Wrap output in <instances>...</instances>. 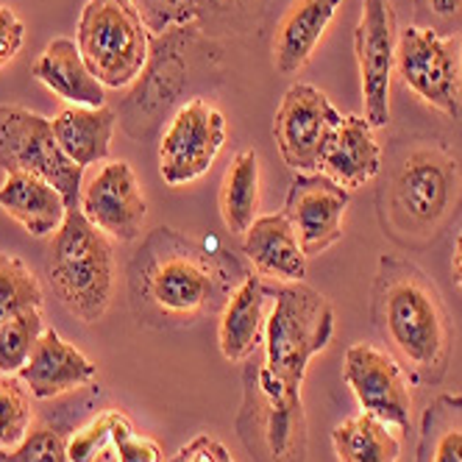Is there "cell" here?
Wrapping results in <instances>:
<instances>
[{
    "mask_svg": "<svg viewBox=\"0 0 462 462\" xmlns=\"http://www.w3.org/2000/svg\"><path fill=\"white\" fill-rule=\"evenodd\" d=\"M262 346L245 359L237 438L254 462H307L310 426L301 384L335 337V310L304 282L271 287Z\"/></svg>",
    "mask_w": 462,
    "mask_h": 462,
    "instance_id": "6da1fadb",
    "label": "cell"
},
{
    "mask_svg": "<svg viewBox=\"0 0 462 462\" xmlns=\"http://www.w3.org/2000/svg\"><path fill=\"white\" fill-rule=\"evenodd\" d=\"M248 271L235 254L209 251L173 226H156L128 259V307L148 328H184L220 315Z\"/></svg>",
    "mask_w": 462,
    "mask_h": 462,
    "instance_id": "7a4b0ae2",
    "label": "cell"
},
{
    "mask_svg": "<svg viewBox=\"0 0 462 462\" xmlns=\"http://www.w3.org/2000/svg\"><path fill=\"white\" fill-rule=\"evenodd\" d=\"M371 323L412 384L440 387L451 368L454 320L438 284L404 254H382L371 284Z\"/></svg>",
    "mask_w": 462,
    "mask_h": 462,
    "instance_id": "3957f363",
    "label": "cell"
},
{
    "mask_svg": "<svg viewBox=\"0 0 462 462\" xmlns=\"http://www.w3.org/2000/svg\"><path fill=\"white\" fill-rule=\"evenodd\" d=\"M462 207V162L438 140L395 148L376 189V215L384 237L407 251L432 245Z\"/></svg>",
    "mask_w": 462,
    "mask_h": 462,
    "instance_id": "277c9868",
    "label": "cell"
},
{
    "mask_svg": "<svg viewBox=\"0 0 462 462\" xmlns=\"http://www.w3.org/2000/svg\"><path fill=\"white\" fill-rule=\"evenodd\" d=\"M217 53L212 37L198 25H179L151 34L145 68L117 106L120 128L137 143L151 140L164 120L171 123V117L187 104L189 89L217 70Z\"/></svg>",
    "mask_w": 462,
    "mask_h": 462,
    "instance_id": "5b68a950",
    "label": "cell"
},
{
    "mask_svg": "<svg viewBox=\"0 0 462 462\" xmlns=\"http://www.w3.org/2000/svg\"><path fill=\"white\" fill-rule=\"evenodd\" d=\"M45 276L59 299L81 323H97L115 295V254L109 237L84 212L68 209L45 254Z\"/></svg>",
    "mask_w": 462,
    "mask_h": 462,
    "instance_id": "8992f818",
    "label": "cell"
},
{
    "mask_svg": "<svg viewBox=\"0 0 462 462\" xmlns=\"http://www.w3.org/2000/svg\"><path fill=\"white\" fill-rule=\"evenodd\" d=\"M76 45L89 73L109 89L134 84L145 68L151 31L131 0H87Z\"/></svg>",
    "mask_w": 462,
    "mask_h": 462,
    "instance_id": "52a82bcc",
    "label": "cell"
},
{
    "mask_svg": "<svg viewBox=\"0 0 462 462\" xmlns=\"http://www.w3.org/2000/svg\"><path fill=\"white\" fill-rule=\"evenodd\" d=\"M0 171L31 173L48 181L61 192L68 209H76L81 201L84 168L64 156L51 120L31 109L0 106Z\"/></svg>",
    "mask_w": 462,
    "mask_h": 462,
    "instance_id": "ba28073f",
    "label": "cell"
},
{
    "mask_svg": "<svg viewBox=\"0 0 462 462\" xmlns=\"http://www.w3.org/2000/svg\"><path fill=\"white\" fill-rule=\"evenodd\" d=\"M395 73L429 106L462 117V34L438 37L415 25L402 28Z\"/></svg>",
    "mask_w": 462,
    "mask_h": 462,
    "instance_id": "9c48e42d",
    "label": "cell"
},
{
    "mask_svg": "<svg viewBox=\"0 0 462 462\" xmlns=\"http://www.w3.org/2000/svg\"><path fill=\"white\" fill-rule=\"evenodd\" d=\"M226 143V117L207 97L189 101L171 117L159 140V176L168 187H184L198 181Z\"/></svg>",
    "mask_w": 462,
    "mask_h": 462,
    "instance_id": "30bf717a",
    "label": "cell"
},
{
    "mask_svg": "<svg viewBox=\"0 0 462 462\" xmlns=\"http://www.w3.org/2000/svg\"><path fill=\"white\" fill-rule=\"evenodd\" d=\"M354 53L362 84V104L371 128L390 123V84L399 53V20L390 0H362L354 31Z\"/></svg>",
    "mask_w": 462,
    "mask_h": 462,
    "instance_id": "8fae6325",
    "label": "cell"
},
{
    "mask_svg": "<svg viewBox=\"0 0 462 462\" xmlns=\"http://www.w3.org/2000/svg\"><path fill=\"white\" fill-rule=\"evenodd\" d=\"M343 115L326 92L312 84H292L273 120V137L284 164L295 173H318L328 137L335 134Z\"/></svg>",
    "mask_w": 462,
    "mask_h": 462,
    "instance_id": "7c38bea8",
    "label": "cell"
},
{
    "mask_svg": "<svg viewBox=\"0 0 462 462\" xmlns=\"http://www.w3.org/2000/svg\"><path fill=\"white\" fill-rule=\"evenodd\" d=\"M343 379L351 387L362 412L387 426L410 432L412 426V393L407 371L374 343H354L343 359Z\"/></svg>",
    "mask_w": 462,
    "mask_h": 462,
    "instance_id": "4fadbf2b",
    "label": "cell"
},
{
    "mask_svg": "<svg viewBox=\"0 0 462 462\" xmlns=\"http://www.w3.org/2000/svg\"><path fill=\"white\" fill-rule=\"evenodd\" d=\"M79 209L115 243L140 240L148 217L143 187L128 162H106L89 184L81 187Z\"/></svg>",
    "mask_w": 462,
    "mask_h": 462,
    "instance_id": "5bb4252c",
    "label": "cell"
},
{
    "mask_svg": "<svg viewBox=\"0 0 462 462\" xmlns=\"http://www.w3.org/2000/svg\"><path fill=\"white\" fill-rule=\"evenodd\" d=\"M348 198L346 187L323 173H299L290 181L282 215L290 220L307 259L328 251L343 237Z\"/></svg>",
    "mask_w": 462,
    "mask_h": 462,
    "instance_id": "9a60e30c",
    "label": "cell"
},
{
    "mask_svg": "<svg viewBox=\"0 0 462 462\" xmlns=\"http://www.w3.org/2000/svg\"><path fill=\"white\" fill-rule=\"evenodd\" d=\"M151 34L198 25L207 37L243 34L254 25L256 0H131Z\"/></svg>",
    "mask_w": 462,
    "mask_h": 462,
    "instance_id": "2e32d148",
    "label": "cell"
},
{
    "mask_svg": "<svg viewBox=\"0 0 462 462\" xmlns=\"http://www.w3.org/2000/svg\"><path fill=\"white\" fill-rule=\"evenodd\" d=\"M17 376L34 399L48 402L92 384L97 379V365L84 351L64 340L56 328H45Z\"/></svg>",
    "mask_w": 462,
    "mask_h": 462,
    "instance_id": "e0dca14e",
    "label": "cell"
},
{
    "mask_svg": "<svg viewBox=\"0 0 462 462\" xmlns=\"http://www.w3.org/2000/svg\"><path fill=\"white\" fill-rule=\"evenodd\" d=\"M318 171L348 192L365 187L382 173V148L365 117L346 115L328 137Z\"/></svg>",
    "mask_w": 462,
    "mask_h": 462,
    "instance_id": "ac0fdd59",
    "label": "cell"
},
{
    "mask_svg": "<svg viewBox=\"0 0 462 462\" xmlns=\"http://www.w3.org/2000/svg\"><path fill=\"white\" fill-rule=\"evenodd\" d=\"M243 254L259 276L279 284L304 282L307 276V254L295 237L290 220L279 215H262L251 223L243 235Z\"/></svg>",
    "mask_w": 462,
    "mask_h": 462,
    "instance_id": "d6986e66",
    "label": "cell"
},
{
    "mask_svg": "<svg viewBox=\"0 0 462 462\" xmlns=\"http://www.w3.org/2000/svg\"><path fill=\"white\" fill-rule=\"evenodd\" d=\"M271 301V287L262 276L248 273L243 284L231 292L228 304L220 312L217 346L228 362H245L265 337V307Z\"/></svg>",
    "mask_w": 462,
    "mask_h": 462,
    "instance_id": "ffe728a7",
    "label": "cell"
},
{
    "mask_svg": "<svg viewBox=\"0 0 462 462\" xmlns=\"http://www.w3.org/2000/svg\"><path fill=\"white\" fill-rule=\"evenodd\" d=\"M343 0H292L273 37V64L282 76L299 73L332 25Z\"/></svg>",
    "mask_w": 462,
    "mask_h": 462,
    "instance_id": "44dd1931",
    "label": "cell"
},
{
    "mask_svg": "<svg viewBox=\"0 0 462 462\" xmlns=\"http://www.w3.org/2000/svg\"><path fill=\"white\" fill-rule=\"evenodd\" d=\"M34 79L70 106H106V87L89 73L79 45L68 37L48 42L42 56L34 61Z\"/></svg>",
    "mask_w": 462,
    "mask_h": 462,
    "instance_id": "7402d4cb",
    "label": "cell"
},
{
    "mask_svg": "<svg viewBox=\"0 0 462 462\" xmlns=\"http://www.w3.org/2000/svg\"><path fill=\"white\" fill-rule=\"evenodd\" d=\"M0 209L14 217L31 237H53L68 215V201L56 187L31 173H6L0 184Z\"/></svg>",
    "mask_w": 462,
    "mask_h": 462,
    "instance_id": "603a6c76",
    "label": "cell"
},
{
    "mask_svg": "<svg viewBox=\"0 0 462 462\" xmlns=\"http://www.w3.org/2000/svg\"><path fill=\"white\" fill-rule=\"evenodd\" d=\"M51 125L64 156L73 159L79 168H89L109 159L117 112L109 106H64Z\"/></svg>",
    "mask_w": 462,
    "mask_h": 462,
    "instance_id": "cb8c5ba5",
    "label": "cell"
},
{
    "mask_svg": "<svg viewBox=\"0 0 462 462\" xmlns=\"http://www.w3.org/2000/svg\"><path fill=\"white\" fill-rule=\"evenodd\" d=\"M415 462H462V395L440 393L420 415Z\"/></svg>",
    "mask_w": 462,
    "mask_h": 462,
    "instance_id": "d4e9b609",
    "label": "cell"
},
{
    "mask_svg": "<svg viewBox=\"0 0 462 462\" xmlns=\"http://www.w3.org/2000/svg\"><path fill=\"white\" fill-rule=\"evenodd\" d=\"M384 420L356 412L332 429V446L340 462H399L402 443Z\"/></svg>",
    "mask_w": 462,
    "mask_h": 462,
    "instance_id": "484cf974",
    "label": "cell"
},
{
    "mask_svg": "<svg viewBox=\"0 0 462 462\" xmlns=\"http://www.w3.org/2000/svg\"><path fill=\"white\" fill-rule=\"evenodd\" d=\"M259 156L256 151H240L226 168L220 184V215L231 235H245L259 217Z\"/></svg>",
    "mask_w": 462,
    "mask_h": 462,
    "instance_id": "4316f807",
    "label": "cell"
},
{
    "mask_svg": "<svg viewBox=\"0 0 462 462\" xmlns=\"http://www.w3.org/2000/svg\"><path fill=\"white\" fill-rule=\"evenodd\" d=\"M42 310V287L23 259L0 254V323L23 312Z\"/></svg>",
    "mask_w": 462,
    "mask_h": 462,
    "instance_id": "83f0119b",
    "label": "cell"
},
{
    "mask_svg": "<svg viewBox=\"0 0 462 462\" xmlns=\"http://www.w3.org/2000/svg\"><path fill=\"white\" fill-rule=\"evenodd\" d=\"M31 399L17 374H0V451H14L28 438L34 423Z\"/></svg>",
    "mask_w": 462,
    "mask_h": 462,
    "instance_id": "f1b7e54d",
    "label": "cell"
},
{
    "mask_svg": "<svg viewBox=\"0 0 462 462\" xmlns=\"http://www.w3.org/2000/svg\"><path fill=\"white\" fill-rule=\"evenodd\" d=\"M45 332L42 310L23 312L0 323V374H20Z\"/></svg>",
    "mask_w": 462,
    "mask_h": 462,
    "instance_id": "f546056e",
    "label": "cell"
},
{
    "mask_svg": "<svg viewBox=\"0 0 462 462\" xmlns=\"http://www.w3.org/2000/svg\"><path fill=\"white\" fill-rule=\"evenodd\" d=\"M128 420L131 418L120 410H109V412L95 415L89 423H84L68 438V459L70 462H97L112 448L117 429Z\"/></svg>",
    "mask_w": 462,
    "mask_h": 462,
    "instance_id": "4dcf8cb0",
    "label": "cell"
},
{
    "mask_svg": "<svg viewBox=\"0 0 462 462\" xmlns=\"http://www.w3.org/2000/svg\"><path fill=\"white\" fill-rule=\"evenodd\" d=\"M412 25L438 37L462 34V0H412Z\"/></svg>",
    "mask_w": 462,
    "mask_h": 462,
    "instance_id": "1f68e13d",
    "label": "cell"
},
{
    "mask_svg": "<svg viewBox=\"0 0 462 462\" xmlns=\"http://www.w3.org/2000/svg\"><path fill=\"white\" fill-rule=\"evenodd\" d=\"M14 462H70L68 459V438L56 426H37L28 438L12 451Z\"/></svg>",
    "mask_w": 462,
    "mask_h": 462,
    "instance_id": "d6a6232c",
    "label": "cell"
},
{
    "mask_svg": "<svg viewBox=\"0 0 462 462\" xmlns=\"http://www.w3.org/2000/svg\"><path fill=\"white\" fill-rule=\"evenodd\" d=\"M112 451L117 462H164V451L156 440L137 435L134 423H123L112 440Z\"/></svg>",
    "mask_w": 462,
    "mask_h": 462,
    "instance_id": "836d02e7",
    "label": "cell"
},
{
    "mask_svg": "<svg viewBox=\"0 0 462 462\" xmlns=\"http://www.w3.org/2000/svg\"><path fill=\"white\" fill-rule=\"evenodd\" d=\"M25 42V25L23 20L14 14V9L0 6V70L20 53Z\"/></svg>",
    "mask_w": 462,
    "mask_h": 462,
    "instance_id": "e575fe53",
    "label": "cell"
},
{
    "mask_svg": "<svg viewBox=\"0 0 462 462\" xmlns=\"http://www.w3.org/2000/svg\"><path fill=\"white\" fill-rule=\"evenodd\" d=\"M171 462H235V457L228 454V448L220 440L209 435H198L195 440L181 446Z\"/></svg>",
    "mask_w": 462,
    "mask_h": 462,
    "instance_id": "d590c367",
    "label": "cell"
},
{
    "mask_svg": "<svg viewBox=\"0 0 462 462\" xmlns=\"http://www.w3.org/2000/svg\"><path fill=\"white\" fill-rule=\"evenodd\" d=\"M451 273H454V284H457V287H459V292H462V228H459V235H457V240H454Z\"/></svg>",
    "mask_w": 462,
    "mask_h": 462,
    "instance_id": "8d00e7d4",
    "label": "cell"
},
{
    "mask_svg": "<svg viewBox=\"0 0 462 462\" xmlns=\"http://www.w3.org/2000/svg\"><path fill=\"white\" fill-rule=\"evenodd\" d=\"M0 462H14L12 451H0Z\"/></svg>",
    "mask_w": 462,
    "mask_h": 462,
    "instance_id": "74e56055",
    "label": "cell"
}]
</instances>
